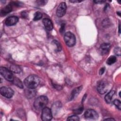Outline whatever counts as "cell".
Masks as SVG:
<instances>
[{"label":"cell","instance_id":"1","mask_svg":"<svg viewBox=\"0 0 121 121\" xmlns=\"http://www.w3.org/2000/svg\"><path fill=\"white\" fill-rule=\"evenodd\" d=\"M40 79L38 77L35 75H31L26 77L24 81V84L28 88L34 89L39 84Z\"/></svg>","mask_w":121,"mask_h":121},{"label":"cell","instance_id":"2","mask_svg":"<svg viewBox=\"0 0 121 121\" xmlns=\"http://www.w3.org/2000/svg\"><path fill=\"white\" fill-rule=\"evenodd\" d=\"M48 102V99L46 96L44 95L40 96L35 101L34 106L35 109L37 110H43L44 107H45Z\"/></svg>","mask_w":121,"mask_h":121},{"label":"cell","instance_id":"3","mask_svg":"<svg viewBox=\"0 0 121 121\" xmlns=\"http://www.w3.org/2000/svg\"><path fill=\"white\" fill-rule=\"evenodd\" d=\"M64 40L66 44L69 47H72L76 43V37L73 33L70 32L65 33L64 36Z\"/></svg>","mask_w":121,"mask_h":121},{"label":"cell","instance_id":"4","mask_svg":"<svg viewBox=\"0 0 121 121\" xmlns=\"http://www.w3.org/2000/svg\"><path fill=\"white\" fill-rule=\"evenodd\" d=\"M0 73L7 80L12 82L14 77L11 70L5 67H1L0 68Z\"/></svg>","mask_w":121,"mask_h":121},{"label":"cell","instance_id":"5","mask_svg":"<svg viewBox=\"0 0 121 121\" xmlns=\"http://www.w3.org/2000/svg\"><path fill=\"white\" fill-rule=\"evenodd\" d=\"M52 112L50 109L48 107H44L42 110L41 119L43 121H48L52 120Z\"/></svg>","mask_w":121,"mask_h":121},{"label":"cell","instance_id":"6","mask_svg":"<svg viewBox=\"0 0 121 121\" xmlns=\"http://www.w3.org/2000/svg\"><path fill=\"white\" fill-rule=\"evenodd\" d=\"M0 92L2 96L8 98L12 97L14 95L13 90L11 88L6 86L1 87L0 89Z\"/></svg>","mask_w":121,"mask_h":121},{"label":"cell","instance_id":"7","mask_svg":"<svg viewBox=\"0 0 121 121\" xmlns=\"http://www.w3.org/2000/svg\"><path fill=\"white\" fill-rule=\"evenodd\" d=\"M108 84L105 81L101 80L97 84V89L100 94H104L107 91L108 89Z\"/></svg>","mask_w":121,"mask_h":121},{"label":"cell","instance_id":"8","mask_svg":"<svg viewBox=\"0 0 121 121\" xmlns=\"http://www.w3.org/2000/svg\"><path fill=\"white\" fill-rule=\"evenodd\" d=\"M86 119L88 120H96L98 117V114L96 111L93 109L87 110L84 114Z\"/></svg>","mask_w":121,"mask_h":121},{"label":"cell","instance_id":"9","mask_svg":"<svg viewBox=\"0 0 121 121\" xmlns=\"http://www.w3.org/2000/svg\"><path fill=\"white\" fill-rule=\"evenodd\" d=\"M67 9V5L65 2L60 3L58 6L56 10L57 16L59 17H63L66 13Z\"/></svg>","mask_w":121,"mask_h":121},{"label":"cell","instance_id":"10","mask_svg":"<svg viewBox=\"0 0 121 121\" xmlns=\"http://www.w3.org/2000/svg\"><path fill=\"white\" fill-rule=\"evenodd\" d=\"M18 21V18L15 16H10L7 18L5 20V24L7 26H12L15 25Z\"/></svg>","mask_w":121,"mask_h":121},{"label":"cell","instance_id":"11","mask_svg":"<svg viewBox=\"0 0 121 121\" xmlns=\"http://www.w3.org/2000/svg\"><path fill=\"white\" fill-rule=\"evenodd\" d=\"M43 22L45 29L47 30L51 31L52 29L53 25L52 21L50 19L48 18H45L43 20Z\"/></svg>","mask_w":121,"mask_h":121},{"label":"cell","instance_id":"12","mask_svg":"<svg viewBox=\"0 0 121 121\" xmlns=\"http://www.w3.org/2000/svg\"><path fill=\"white\" fill-rule=\"evenodd\" d=\"M110 44L108 43H104L101 45L100 50L102 54L108 53L110 50Z\"/></svg>","mask_w":121,"mask_h":121},{"label":"cell","instance_id":"13","mask_svg":"<svg viewBox=\"0 0 121 121\" xmlns=\"http://www.w3.org/2000/svg\"><path fill=\"white\" fill-rule=\"evenodd\" d=\"M13 5L12 3H9V5H7L3 9H2L0 11V15L2 16H4L6 15L9 13L12 10Z\"/></svg>","mask_w":121,"mask_h":121},{"label":"cell","instance_id":"14","mask_svg":"<svg viewBox=\"0 0 121 121\" xmlns=\"http://www.w3.org/2000/svg\"><path fill=\"white\" fill-rule=\"evenodd\" d=\"M82 86H78L75 88H74L71 92L70 96V100H72L75 97H76L78 94L80 92L81 90H82Z\"/></svg>","mask_w":121,"mask_h":121},{"label":"cell","instance_id":"15","mask_svg":"<svg viewBox=\"0 0 121 121\" xmlns=\"http://www.w3.org/2000/svg\"><path fill=\"white\" fill-rule=\"evenodd\" d=\"M114 94V91L111 90L107 94V95H106L104 97V99L105 102L109 104L111 102L112 96H113Z\"/></svg>","mask_w":121,"mask_h":121},{"label":"cell","instance_id":"16","mask_svg":"<svg viewBox=\"0 0 121 121\" xmlns=\"http://www.w3.org/2000/svg\"><path fill=\"white\" fill-rule=\"evenodd\" d=\"M12 82L14 85L17 86V87H18L20 88H23V84L22 82L17 78H16V77L15 78L14 77V79L12 81Z\"/></svg>","mask_w":121,"mask_h":121},{"label":"cell","instance_id":"17","mask_svg":"<svg viewBox=\"0 0 121 121\" xmlns=\"http://www.w3.org/2000/svg\"><path fill=\"white\" fill-rule=\"evenodd\" d=\"M33 89H30L28 88V89L26 90L25 91V94L26 96L28 98H31L34 96L35 95V91L33 90Z\"/></svg>","mask_w":121,"mask_h":121},{"label":"cell","instance_id":"18","mask_svg":"<svg viewBox=\"0 0 121 121\" xmlns=\"http://www.w3.org/2000/svg\"><path fill=\"white\" fill-rule=\"evenodd\" d=\"M52 44L55 47V50L56 52H60L61 50V46L60 43L56 40H54L52 42Z\"/></svg>","mask_w":121,"mask_h":121},{"label":"cell","instance_id":"19","mask_svg":"<svg viewBox=\"0 0 121 121\" xmlns=\"http://www.w3.org/2000/svg\"><path fill=\"white\" fill-rule=\"evenodd\" d=\"M10 69L11 71L16 73H19L21 71L20 67L16 65H12L10 67Z\"/></svg>","mask_w":121,"mask_h":121},{"label":"cell","instance_id":"20","mask_svg":"<svg viewBox=\"0 0 121 121\" xmlns=\"http://www.w3.org/2000/svg\"><path fill=\"white\" fill-rule=\"evenodd\" d=\"M116 61V57L114 56H111L107 60L106 63L108 65H111L114 63Z\"/></svg>","mask_w":121,"mask_h":121},{"label":"cell","instance_id":"21","mask_svg":"<svg viewBox=\"0 0 121 121\" xmlns=\"http://www.w3.org/2000/svg\"><path fill=\"white\" fill-rule=\"evenodd\" d=\"M42 17V14L40 12H36L34 14V20L37 21L38 20H40Z\"/></svg>","mask_w":121,"mask_h":121},{"label":"cell","instance_id":"22","mask_svg":"<svg viewBox=\"0 0 121 121\" xmlns=\"http://www.w3.org/2000/svg\"><path fill=\"white\" fill-rule=\"evenodd\" d=\"M113 104L117 107V108L119 110H121V104L120 101L117 99H115L113 101Z\"/></svg>","mask_w":121,"mask_h":121},{"label":"cell","instance_id":"23","mask_svg":"<svg viewBox=\"0 0 121 121\" xmlns=\"http://www.w3.org/2000/svg\"><path fill=\"white\" fill-rule=\"evenodd\" d=\"M68 121H78L79 120V118L77 115H72L69 116L67 119Z\"/></svg>","mask_w":121,"mask_h":121},{"label":"cell","instance_id":"24","mask_svg":"<svg viewBox=\"0 0 121 121\" xmlns=\"http://www.w3.org/2000/svg\"><path fill=\"white\" fill-rule=\"evenodd\" d=\"M114 52L116 55L120 56L121 55V48L119 47H116L114 49Z\"/></svg>","mask_w":121,"mask_h":121},{"label":"cell","instance_id":"25","mask_svg":"<svg viewBox=\"0 0 121 121\" xmlns=\"http://www.w3.org/2000/svg\"><path fill=\"white\" fill-rule=\"evenodd\" d=\"M83 107H81V108H78L77 109H76V110H74L73 112L75 114H81L82 112V111H83Z\"/></svg>","mask_w":121,"mask_h":121},{"label":"cell","instance_id":"26","mask_svg":"<svg viewBox=\"0 0 121 121\" xmlns=\"http://www.w3.org/2000/svg\"><path fill=\"white\" fill-rule=\"evenodd\" d=\"M47 2V0H37L36 1V3L37 4H38V5H40V6H43L45 4H46V3Z\"/></svg>","mask_w":121,"mask_h":121},{"label":"cell","instance_id":"27","mask_svg":"<svg viewBox=\"0 0 121 121\" xmlns=\"http://www.w3.org/2000/svg\"><path fill=\"white\" fill-rule=\"evenodd\" d=\"M65 29V24H63L61 25V27L60 28V32L62 33Z\"/></svg>","mask_w":121,"mask_h":121},{"label":"cell","instance_id":"28","mask_svg":"<svg viewBox=\"0 0 121 121\" xmlns=\"http://www.w3.org/2000/svg\"><path fill=\"white\" fill-rule=\"evenodd\" d=\"M104 70H105L104 68H102L100 69V70H99V74H100V75H102V74H103L104 73Z\"/></svg>","mask_w":121,"mask_h":121},{"label":"cell","instance_id":"29","mask_svg":"<svg viewBox=\"0 0 121 121\" xmlns=\"http://www.w3.org/2000/svg\"><path fill=\"white\" fill-rule=\"evenodd\" d=\"M94 2L96 4H102L103 3H104L105 2L104 0H95L94 1Z\"/></svg>","mask_w":121,"mask_h":121},{"label":"cell","instance_id":"30","mask_svg":"<svg viewBox=\"0 0 121 121\" xmlns=\"http://www.w3.org/2000/svg\"><path fill=\"white\" fill-rule=\"evenodd\" d=\"M70 2L72 3H78L80 2H81L82 0H70L69 1Z\"/></svg>","mask_w":121,"mask_h":121},{"label":"cell","instance_id":"31","mask_svg":"<svg viewBox=\"0 0 121 121\" xmlns=\"http://www.w3.org/2000/svg\"><path fill=\"white\" fill-rule=\"evenodd\" d=\"M22 16L23 17H25H25H26L27 16V15H26V12H22Z\"/></svg>","mask_w":121,"mask_h":121},{"label":"cell","instance_id":"32","mask_svg":"<svg viewBox=\"0 0 121 121\" xmlns=\"http://www.w3.org/2000/svg\"><path fill=\"white\" fill-rule=\"evenodd\" d=\"M104 121H115V120L112 118H107V119H105Z\"/></svg>","mask_w":121,"mask_h":121},{"label":"cell","instance_id":"33","mask_svg":"<svg viewBox=\"0 0 121 121\" xmlns=\"http://www.w3.org/2000/svg\"><path fill=\"white\" fill-rule=\"evenodd\" d=\"M118 15H119V16H121V12H120V11H118V12H117V13Z\"/></svg>","mask_w":121,"mask_h":121},{"label":"cell","instance_id":"34","mask_svg":"<svg viewBox=\"0 0 121 121\" xmlns=\"http://www.w3.org/2000/svg\"><path fill=\"white\" fill-rule=\"evenodd\" d=\"M119 33L120 34V25L119 26Z\"/></svg>","mask_w":121,"mask_h":121}]
</instances>
